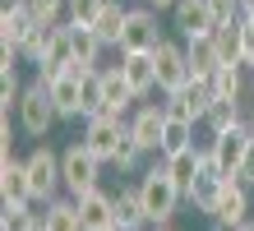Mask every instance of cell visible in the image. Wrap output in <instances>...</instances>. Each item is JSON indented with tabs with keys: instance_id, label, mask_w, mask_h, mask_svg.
Wrapping results in <instances>:
<instances>
[{
	"instance_id": "1",
	"label": "cell",
	"mask_w": 254,
	"mask_h": 231,
	"mask_svg": "<svg viewBox=\"0 0 254 231\" xmlns=\"http://www.w3.org/2000/svg\"><path fill=\"white\" fill-rule=\"evenodd\" d=\"M139 194H143V213H148V222H153V227H167L176 218V208H181V199H185V190L171 180V171H167V162H162V157H157V166H148V171H143Z\"/></svg>"
},
{
	"instance_id": "2",
	"label": "cell",
	"mask_w": 254,
	"mask_h": 231,
	"mask_svg": "<svg viewBox=\"0 0 254 231\" xmlns=\"http://www.w3.org/2000/svg\"><path fill=\"white\" fill-rule=\"evenodd\" d=\"M125 134H129V120H125V116H116V111H93V116H83V139H79V144H83L88 153H97L102 162H111Z\"/></svg>"
},
{
	"instance_id": "3",
	"label": "cell",
	"mask_w": 254,
	"mask_h": 231,
	"mask_svg": "<svg viewBox=\"0 0 254 231\" xmlns=\"http://www.w3.org/2000/svg\"><path fill=\"white\" fill-rule=\"evenodd\" d=\"M102 162L97 153H88L83 144H69L65 153H61V171H65V190L79 199V194H88V190H97V180H102Z\"/></svg>"
},
{
	"instance_id": "4",
	"label": "cell",
	"mask_w": 254,
	"mask_h": 231,
	"mask_svg": "<svg viewBox=\"0 0 254 231\" xmlns=\"http://www.w3.org/2000/svg\"><path fill=\"white\" fill-rule=\"evenodd\" d=\"M23 162H28V185H33V204H51V199H56V190H65L61 153H51V148H33Z\"/></svg>"
},
{
	"instance_id": "5",
	"label": "cell",
	"mask_w": 254,
	"mask_h": 231,
	"mask_svg": "<svg viewBox=\"0 0 254 231\" xmlns=\"http://www.w3.org/2000/svg\"><path fill=\"white\" fill-rule=\"evenodd\" d=\"M56 120H61V111H56V102H51V88L47 83H28L23 88V102H19V125H23V134H33V139H42Z\"/></svg>"
},
{
	"instance_id": "6",
	"label": "cell",
	"mask_w": 254,
	"mask_h": 231,
	"mask_svg": "<svg viewBox=\"0 0 254 231\" xmlns=\"http://www.w3.org/2000/svg\"><path fill=\"white\" fill-rule=\"evenodd\" d=\"M208 218H213L217 231H231V227L250 222V185H245L241 176H227V180H222V194H217V204H213Z\"/></svg>"
},
{
	"instance_id": "7",
	"label": "cell",
	"mask_w": 254,
	"mask_h": 231,
	"mask_svg": "<svg viewBox=\"0 0 254 231\" xmlns=\"http://www.w3.org/2000/svg\"><path fill=\"white\" fill-rule=\"evenodd\" d=\"M162 46V28H157V9L143 5V9H129L125 19V33H121V51H157Z\"/></svg>"
},
{
	"instance_id": "8",
	"label": "cell",
	"mask_w": 254,
	"mask_h": 231,
	"mask_svg": "<svg viewBox=\"0 0 254 231\" xmlns=\"http://www.w3.org/2000/svg\"><path fill=\"white\" fill-rule=\"evenodd\" d=\"M208 153H213V162H217L227 176H236V166H241V162H245V153H250V120H241V125H231V130L213 134Z\"/></svg>"
},
{
	"instance_id": "9",
	"label": "cell",
	"mask_w": 254,
	"mask_h": 231,
	"mask_svg": "<svg viewBox=\"0 0 254 231\" xmlns=\"http://www.w3.org/2000/svg\"><path fill=\"white\" fill-rule=\"evenodd\" d=\"M157 88L162 92H176V88H185L194 74H190V56H185V46H176V42H167L162 37V46H157Z\"/></svg>"
},
{
	"instance_id": "10",
	"label": "cell",
	"mask_w": 254,
	"mask_h": 231,
	"mask_svg": "<svg viewBox=\"0 0 254 231\" xmlns=\"http://www.w3.org/2000/svg\"><path fill=\"white\" fill-rule=\"evenodd\" d=\"M217 102V92H213V79H190L185 88H176V92H167V106L171 111H181V116H190L194 125L208 116V106Z\"/></svg>"
},
{
	"instance_id": "11",
	"label": "cell",
	"mask_w": 254,
	"mask_h": 231,
	"mask_svg": "<svg viewBox=\"0 0 254 231\" xmlns=\"http://www.w3.org/2000/svg\"><path fill=\"white\" fill-rule=\"evenodd\" d=\"M88 74H79V70H65L61 79H51L47 88H51V102H56V111L61 116H88Z\"/></svg>"
},
{
	"instance_id": "12",
	"label": "cell",
	"mask_w": 254,
	"mask_h": 231,
	"mask_svg": "<svg viewBox=\"0 0 254 231\" xmlns=\"http://www.w3.org/2000/svg\"><path fill=\"white\" fill-rule=\"evenodd\" d=\"M222 180H227V171L213 162V153L203 148V166H199V176H194V185H190V194H185V204H194L208 218L213 213V204H217V194H222Z\"/></svg>"
},
{
	"instance_id": "13",
	"label": "cell",
	"mask_w": 254,
	"mask_h": 231,
	"mask_svg": "<svg viewBox=\"0 0 254 231\" xmlns=\"http://www.w3.org/2000/svg\"><path fill=\"white\" fill-rule=\"evenodd\" d=\"M176 28H181V37H213V28H217V14L208 0H176Z\"/></svg>"
},
{
	"instance_id": "14",
	"label": "cell",
	"mask_w": 254,
	"mask_h": 231,
	"mask_svg": "<svg viewBox=\"0 0 254 231\" xmlns=\"http://www.w3.org/2000/svg\"><path fill=\"white\" fill-rule=\"evenodd\" d=\"M79 222H83V231H111L116 227V194H107L102 185L79 194Z\"/></svg>"
},
{
	"instance_id": "15",
	"label": "cell",
	"mask_w": 254,
	"mask_h": 231,
	"mask_svg": "<svg viewBox=\"0 0 254 231\" xmlns=\"http://www.w3.org/2000/svg\"><path fill=\"white\" fill-rule=\"evenodd\" d=\"M167 116H171V106H157V102H148V106H139V111L129 116V134L143 144V153H157L162 130H167Z\"/></svg>"
},
{
	"instance_id": "16",
	"label": "cell",
	"mask_w": 254,
	"mask_h": 231,
	"mask_svg": "<svg viewBox=\"0 0 254 231\" xmlns=\"http://www.w3.org/2000/svg\"><path fill=\"white\" fill-rule=\"evenodd\" d=\"M121 74L139 97H148L157 88V56L153 51H121Z\"/></svg>"
},
{
	"instance_id": "17",
	"label": "cell",
	"mask_w": 254,
	"mask_h": 231,
	"mask_svg": "<svg viewBox=\"0 0 254 231\" xmlns=\"http://www.w3.org/2000/svg\"><path fill=\"white\" fill-rule=\"evenodd\" d=\"M213 46L222 56V65H250V42H245V23L241 19H227L213 28Z\"/></svg>"
},
{
	"instance_id": "18",
	"label": "cell",
	"mask_w": 254,
	"mask_h": 231,
	"mask_svg": "<svg viewBox=\"0 0 254 231\" xmlns=\"http://www.w3.org/2000/svg\"><path fill=\"white\" fill-rule=\"evenodd\" d=\"M33 28H37L33 9H28V5H9L5 14H0V51H14V56H19Z\"/></svg>"
},
{
	"instance_id": "19",
	"label": "cell",
	"mask_w": 254,
	"mask_h": 231,
	"mask_svg": "<svg viewBox=\"0 0 254 231\" xmlns=\"http://www.w3.org/2000/svg\"><path fill=\"white\" fill-rule=\"evenodd\" d=\"M65 70H74V46H69L65 23H56L51 46H47V56H42V65H37V79H42V83H51V79H61Z\"/></svg>"
},
{
	"instance_id": "20",
	"label": "cell",
	"mask_w": 254,
	"mask_h": 231,
	"mask_svg": "<svg viewBox=\"0 0 254 231\" xmlns=\"http://www.w3.org/2000/svg\"><path fill=\"white\" fill-rule=\"evenodd\" d=\"M0 194H5V204H33L28 162H19L14 153H9V157H0Z\"/></svg>"
},
{
	"instance_id": "21",
	"label": "cell",
	"mask_w": 254,
	"mask_h": 231,
	"mask_svg": "<svg viewBox=\"0 0 254 231\" xmlns=\"http://www.w3.org/2000/svg\"><path fill=\"white\" fill-rule=\"evenodd\" d=\"M134 102H139V92H134V88L125 83L121 65L102 70V111H116V116H125V111H129Z\"/></svg>"
},
{
	"instance_id": "22",
	"label": "cell",
	"mask_w": 254,
	"mask_h": 231,
	"mask_svg": "<svg viewBox=\"0 0 254 231\" xmlns=\"http://www.w3.org/2000/svg\"><path fill=\"white\" fill-rule=\"evenodd\" d=\"M65 33H69V46H74V65H97V56H102V42L97 37V28L93 23H74L65 19Z\"/></svg>"
},
{
	"instance_id": "23",
	"label": "cell",
	"mask_w": 254,
	"mask_h": 231,
	"mask_svg": "<svg viewBox=\"0 0 254 231\" xmlns=\"http://www.w3.org/2000/svg\"><path fill=\"white\" fill-rule=\"evenodd\" d=\"M185 148H194V120L171 111L167 130H162V144H157V157H171V153H185Z\"/></svg>"
},
{
	"instance_id": "24",
	"label": "cell",
	"mask_w": 254,
	"mask_h": 231,
	"mask_svg": "<svg viewBox=\"0 0 254 231\" xmlns=\"http://www.w3.org/2000/svg\"><path fill=\"white\" fill-rule=\"evenodd\" d=\"M185 56H190V74H194V79H213V70L222 65L213 37H190L185 42Z\"/></svg>"
},
{
	"instance_id": "25",
	"label": "cell",
	"mask_w": 254,
	"mask_h": 231,
	"mask_svg": "<svg viewBox=\"0 0 254 231\" xmlns=\"http://www.w3.org/2000/svg\"><path fill=\"white\" fill-rule=\"evenodd\" d=\"M42 218H47V231H83L79 222V199H51V204H42Z\"/></svg>"
},
{
	"instance_id": "26",
	"label": "cell",
	"mask_w": 254,
	"mask_h": 231,
	"mask_svg": "<svg viewBox=\"0 0 254 231\" xmlns=\"http://www.w3.org/2000/svg\"><path fill=\"white\" fill-rule=\"evenodd\" d=\"M167 162V171H171V180L181 185V190L190 194V185H194V176H199V166H203V148H185V153H171V157H162Z\"/></svg>"
},
{
	"instance_id": "27",
	"label": "cell",
	"mask_w": 254,
	"mask_h": 231,
	"mask_svg": "<svg viewBox=\"0 0 254 231\" xmlns=\"http://www.w3.org/2000/svg\"><path fill=\"white\" fill-rule=\"evenodd\" d=\"M125 19H129V9L121 5V0H107V9L97 14V37L107 42V46H121V33H125Z\"/></svg>"
},
{
	"instance_id": "28",
	"label": "cell",
	"mask_w": 254,
	"mask_h": 231,
	"mask_svg": "<svg viewBox=\"0 0 254 231\" xmlns=\"http://www.w3.org/2000/svg\"><path fill=\"white\" fill-rule=\"evenodd\" d=\"M208 130L213 134H222V130H231V125H241L245 120V106H241V97H217L213 106H208Z\"/></svg>"
},
{
	"instance_id": "29",
	"label": "cell",
	"mask_w": 254,
	"mask_h": 231,
	"mask_svg": "<svg viewBox=\"0 0 254 231\" xmlns=\"http://www.w3.org/2000/svg\"><path fill=\"white\" fill-rule=\"evenodd\" d=\"M116 222H125V227H148V213H143V194H139V185H125V190L116 194Z\"/></svg>"
},
{
	"instance_id": "30",
	"label": "cell",
	"mask_w": 254,
	"mask_h": 231,
	"mask_svg": "<svg viewBox=\"0 0 254 231\" xmlns=\"http://www.w3.org/2000/svg\"><path fill=\"white\" fill-rule=\"evenodd\" d=\"M245 70L250 65H217L213 70V92L217 97H241L245 92Z\"/></svg>"
},
{
	"instance_id": "31",
	"label": "cell",
	"mask_w": 254,
	"mask_h": 231,
	"mask_svg": "<svg viewBox=\"0 0 254 231\" xmlns=\"http://www.w3.org/2000/svg\"><path fill=\"white\" fill-rule=\"evenodd\" d=\"M139 162H143V144H139L134 134H125V139H121V148H116V157H111V166L129 176V171H139Z\"/></svg>"
},
{
	"instance_id": "32",
	"label": "cell",
	"mask_w": 254,
	"mask_h": 231,
	"mask_svg": "<svg viewBox=\"0 0 254 231\" xmlns=\"http://www.w3.org/2000/svg\"><path fill=\"white\" fill-rule=\"evenodd\" d=\"M51 33H56V23H37L33 33H28V42H23V60H33V65H42V56H47V46H51Z\"/></svg>"
},
{
	"instance_id": "33",
	"label": "cell",
	"mask_w": 254,
	"mask_h": 231,
	"mask_svg": "<svg viewBox=\"0 0 254 231\" xmlns=\"http://www.w3.org/2000/svg\"><path fill=\"white\" fill-rule=\"evenodd\" d=\"M33 218H37V213L28 208V204H5V213H0V231H28Z\"/></svg>"
},
{
	"instance_id": "34",
	"label": "cell",
	"mask_w": 254,
	"mask_h": 231,
	"mask_svg": "<svg viewBox=\"0 0 254 231\" xmlns=\"http://www.w3.org/2000/svg\"><path fill=\"white\" fill-rule=\"evenodd\" d=\"M28 9H33L37 23H61V14L69 9V0H23Z\"/></svg>"
},
{
	"instance_id": "35",
	"label": "cell",
	"mask_w": 254,
	"mask_h": 231,
	"mask_svg": "<svg viewBox=\"0 0 254 231\" xmlns=\"http://www.w3.org/2000/svg\"><path fill=\"white\" fill-rule=\"evenodd\" d=\"M102 9H107V0H69L65 19H74V23H97Z\"/></svg>"
},
{
	"instance_id": "36",
	"label": "cell",
	"mask_w": 254,
	"mask_h": 231,
	"mask_svg": "<svg viewBox=\"0 0 254 231\" xmlns=\"http://www.w3.org/2000/svg\"><path fill=\"white\" fill-rule=\"evenodd\" d=\"M217 14V23H227V19H241V0H208Z\"/></svg>"
},
{
	"instance_id": "37",
	"label": "cell",
	"mask_w": 254,
	"mask_h": 231,
	"mask_svg": "<svg viewBox=\"0 0 254 231\" xmlns=\"http://www.w3.org/2000/svg\"><path fill=\"white\" fill-rule=\"evenodd\" d=\"M241 23H245V42H250V60H254V5L241 14Z\"/></svg>"
},
{
	"instance_id": "38",
	"label": "cell",
	"mask_w": 254,
	"mask_h": 231,
	"mask_svg": "<svg viewBox=\"0 0 254 231\" xmlns=\"http://www.w3.org/2000/svg\"><path fill=\"white\" fill-rule=\"evenodd\" d=\"M153 9H176V0H148Z\"/></svg>"
},
{
	"instance_id": "39",
	"label": "cell",
	"mask_w": 254,
	"mask_h": 231,
	"mask_svg": "<svg viewBox=\"0 0 254 231\" xmlns=\"http://www.w3.org/2000/svg\"><path fill=\"white\" fill-rule=\"evenodd\" d=\"M231 231H254V222H241V227H231Z\"/></svg>"
},
{
	"instance_id": "40",
	"label": "cell",
	"mask_w": 254,
	"mask_h": 231,
	"mask_svg": "<svg viewBox=\"0 0 254 231\" xmlns=\"http://www.w3.org/2000/svg\"><path fill=\"white\" fill-rule=\"evenodd\" d=\"M250 5H254V0H241V14H245V9H250Z\"/></svg>"
},
{
	"instance_id": "41",
	"label": "cell",
	"mask_w": 254,
	"mask_h": 231,
	"mask_svg": "<svg viewBox=\"0 0 254 231\" xmlns=\"http://www.w3.org/2000/svg\"><path fill=\"white\" fill-rule=\"evenodd\" d=\"M157 231H176V227H171V222H167V227H157Z\"/></svg>"
},
{
	"instance_id": "42",
	"label": "cell",
	"mask_w": 254,
	"mask_h": 231,
	"mask_svg": "<svg viewBox=\"0 0 254 231\" xmlns=\"http://www.w3.org/2000/svg\"><path fill=\"white\" fill-rule=\"evenodd\" d=\"M250 70H254V60H250Z\"/></svg>"
}]
</instances>
